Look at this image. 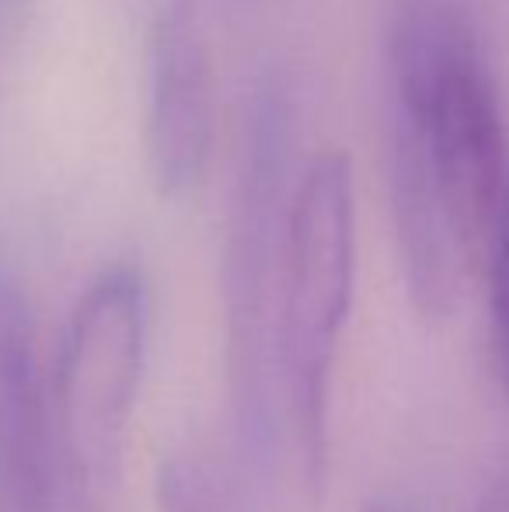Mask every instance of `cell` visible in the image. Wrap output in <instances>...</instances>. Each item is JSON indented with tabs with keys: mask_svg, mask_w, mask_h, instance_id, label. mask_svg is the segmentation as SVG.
Returning <instances> with one entry per match:
<instances>
[{
	"mask_svg": "<svg viewBox=\"0 0 509 512\" xmlns=\"http://www.w3.org/2000/svg\"><path fill=\"white\" fill-rule=\"evenodd\" d=\"M387 178H422L471 258L509 185L496 84L454 0H394L387 46Z\"/></svg>",
	"mask_w": 509,
	"mask_h": 512,
	"instance_id": "6da1fadb",
	"label": "cell"
},
{
	"mask_svg": "<svg viewBox=\"0 0 509 512\" xmlns=\"http://www.w3.org/2000/svg\"><path fill=\"white\" fill-rule=\"evenodd\" d=\"M293 108L283 74L255 84L241 122L227 203L220 297H224V363L234 408L238 453L262 471L279 439V370H276V304L283 269L286 220L293 203Z\"/></svg>",
	"mask_w": 509,
	"mask_h": 512,
	"instance_id": "7a4b0ae2",
	"label": "cell"
},
{
	"mask_svg": "<svg viewBox=\"0 0 509 512\" xmlns=\"http://www.w3.org/2000/svg\"><path fill=\"white\" fill-rule=\"evenodd\" d=\"M356 290V189L346 150H321L293 189L276 304L286 432L307 485L328 464V384Z\"/></svg>",
	"mask_w": 509,
	"mask_h": 512,
	"instance_id": "3957f363",
	"label": "cell"
},
{
	"mask_svg": "<svg viewBox=\"0 0 509 512\" xmlns=\"http://www.w3.org/2000/svg\"><path fill=\"white\" fill-rule=\"evenodd\" d=\"M147 338V279L136 265H112L77 300L49 373L56 450L74 512H129V429Z\"/></svg>",
	"mask_w": 509,
	"mask_h": 512,
	"instance_id": "277c9868",
	"label": "cell"
},
{
	"mask_svg": "<svg viewBox=\"0 0 509 512\" xmlns=\"http://www.w3.org/2000/svg\"><path fill=\"white\" fill-rule=\"evenodd\" d=\"M217 133L213 56L196 0H154L147 35V168L161 196L203 185Z\"/></svg>",
	"mask_w": 509,
	"mask_h": 512,
	"instance_id": "5b68a950",
	"label": "cell"
},
{
	"mask_svg": "<svg viewBox=\"0 0 509 512\" xmlns=\"http://www.w3.org/2000/svg\"><path fill=\"white\" fill-rule=\"evenodd\" d=\"M0 512H74L35 314L7 265H0Z\"/></svg>",
	"mask_w": 509,
	"mask_h": 512,
	"instance_id": "8992f818",
	"label": "cell"
},
{
	"mask_svg": "<svg viewBox=\"0 0 509 512\" xmlns=\"http://www.w3.org/2000/svg\"><path fill=\"white\" fill-rule=\"evenodd\" d=\"M157 512H252L245 474L206 446H178L157 464Z\"/></svg>",
	"mask_w": 509,
	"mask_h": 512,
	"instance_id": "52a82bcc",
	"label": "cell"
},
{
	"mask_svg": "<svg viewBox=\"0 0 509 512\" xmlns=\"http://www.w3.org/2000/svg\"><path fill=\"white\" fill-rule=\"evenodd\" d=\"M485 283H489V335L496 370L509 391V185L485 237Z\"/></svg>",
	"mask_w": 509,
	"mask_h": 512,
	"instance_id": "ba28073f",
	"label": "cell"
},
{
	"mask_svg": "<svg viewBox=\"0 0 509 512\" xmlns=\"http://www.w3.org/2000/svg\"><path fill=\"white\" fill-rule=\"evenodd\" d=\"M32 4H35V0H0V67H4L11 46L18 42L21 28L28 25Z\"/></svg>",
	"mask_w": 509,
	"mask_h": 512,
	"instance_id": "9c48e42d",
	"label": "cell"
},
{
	"mask_svg": "<svg viewBox=\"0 0 509 512\" xmlns=\"http://www.w3.org/2000/svg\"><path fill=\"white\" fill-rule=\"evenodd\" d=\"M478 512H509V467L489 481L482 502H478Z\"/></svg>",
	"mask_w": 509,
	"mask_h": 512,
	"instance_id": "30bf717a",
	"label": "cell"
},
{
	"mask_svg": "<svg viewBox=\"0 0 509 512\" xmlns=\"http://www.w3.org/2000/svg\"><path fill=\"white\" fill-rule=\"evenodd\" d=\"M363 512H398V509H394V506H384V502H381V506H367Z\"/></svg>",
	"mask_w": 509,
	"mask_h": 512,
	"instance_id": "8fae6325",
	"label": "cell"
}]
</instances>
